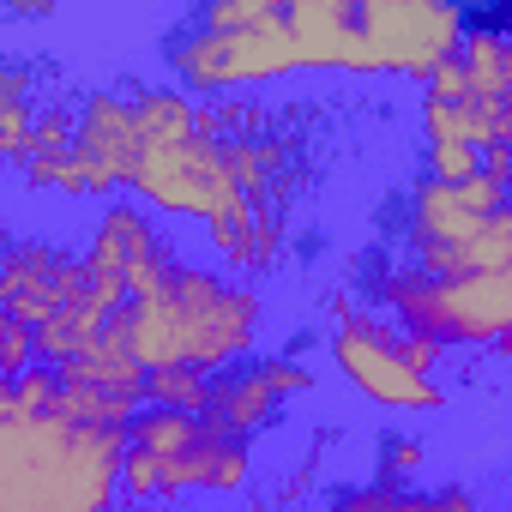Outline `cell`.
Here are the masks:
<instances>
[{
    "label": "cell",
    "instance_id": "cell-1",
    "mask_svg": "<svg viewBox=\"0 0 512 512\" xmlns=\"http://www.w3.org/2000/svg\"><path fill=\"white\" fill-rule=\"evenodd\" d=\"M109 338L127 344V356L157 374V368H199V374H229L241 362L260 356L266 338V290L247 284L235 272L181 260L151 278L145 290L127 296L121 320L109 326Z\"/></svg>",
    "mask_w": 512,
    "mask_h": 512
},
{
    "label": "cell",
    "instance_id": "cell-2",
    "mask_svg": "<svg viewBox=\"0 0 512 512\" xmlns=\"http://www.w3.org/2000/svg\"><path fill=\"white\" fill-rule=\"evenodd\" d=\"M362 290L404 332H422L446 350H512V272L428 278L410 260H374Z\"/></svg>",
    "mask_w": 512,
    "mask_h": 512
},
{
    "label": "cell",
    "instance_id": "cell-3",
    "mask_svg": "<svg viewBox=\"0 0 512 512\" xmlns=\"http://www.w3.org/2000/svg\"><path fill=\"white\" fill-rule=\"evenodd\" d=\"M398 338H404L398 320L380 314L368 296H350V290L326 296V356L344 374V386L386 416H440L452 392L434 374H416Z\"/></svg>",
    "mask_w": 512,
    "mask_h": 512
},
{
    "label": "cell",
    "instance_id": "cell-4",
    "mask_svg": "<svg viewBox=\"0 0 512 512\" xmlns=\"http://www.w3.org/2000/svg\"><path fill=\"white\" fill-rule=\"evenodd\" d=\"M157 61L169 73V85H181L187 97L199 103H217V97H235V91H260V85H284L296 73H308V49L302 37L290 31V7L260 25V31H235V37H217V31H199L193 13L157 43Z\"/></svg>",
    "mask_w": 512,
    "mask_h": 512
},
{
    "label": "cell",
    "instance_id": "cell-5",
    "mask_svg": "<svg viewBox=\"0 0 512 512\" xmlns=\"http://www.w3.org/2000/svg\"><path fill=\"white\" fill-rule=\"evenodd\" d=\"M127 440L157 464L163 506L187 494H241L253 482V440L217 428L211 416H181V410H139Z\"/></svg>",
    "mask_w": 512,
    "mask_h": 512
},
{
    "label": "cell",
    "instance_id": "cell-6",
    "mask_svg": "<svg viewBox=\"0 0 512 512\" xmlns=\"http://www.w3.org/2000/svg\"><path fill=\"white\" fill-rule=\"evenodd\" d=\"M133 157H139V103H133V85H91L79 91V139H73V157L55 169V181L43 187V199H121L127 193V175H133Z\"/></svg>",
    "mask_w": 512,
    "mask_h": 512
},
{
    "label": "cell",
    "instance_id": "cell-7",
    "mask_svg": "<svg viewBox=\"0 0 512 512\" xmlns=\"http://www.w3.org/2000/svg\"><path fill=\"white\" fill-rule=\"evenodd\" d=\"M356 25L380 73L428 85L464 49L470 7H452V0H356Z\"/></svg>",
    "mask_w": 512,
    "mask_h": 512
},
{
    "label": "cell",
    "instance_id": "cell-8",
    "mask_svg": "<svg viewBox=\"0 0 512 512\" xmlns=\"http://www.w3.org/2000/svg\"><path fill=\"white\" fill-rule=\"evenodd\" d=\"M314 386H320V374H314V362L302 350H266V356H253V362H241V368L211 380V410L205 416L217 428L241 434V440H260Z\"/></svg>",
    "mask_w": 512,
    "mask_h": 512
},
{
    "label": "cell",
    "instance_id": "cell-9",
    "mask_svg": "<svg viewBox=\"0 0 512 512\" xmlns=\"http://www.w3.org/2000/svg\"><path fill=\"white\" fill-rule=\"evenodd\" d=\"M175 260H181V247L163 235L157 211H145L133 193L103 199L91 211V223H85V266L103 272L109 284H121L127 296L145 290L151 278H163Z\"/></svg>",
    "mask_w": 512,
    "mask_h": 512
},
{
    "label": "cell",
    "instance_id": "cell-10",
    "mask_svg": "<svg viewBox=\"0 0 512 512\" xmlns=\"http://www.w3.org/2000/svg\"><path fill=\"white\" fill-rule=\"evenodd\" d=\"M85 284V247H67L61 235H13L0 260V308L25 326L55 320Z\"/></svg>",
    "mask_w": 512,
    "mask_h": 512
},
{
    "label": "cell",
    "instance_id": "cell-11",
    "mask_svg": "<svg viewBox=\"0 0 512 512\" xmlns=\"http://www.w3.org/2000/svg\"><path fill=\"white\" fill-rule=\"evenodd\" d=\"M290 31L308 49V73H356L380 79L374 49L362 43L356 0H290Z\"/></svg>",
    "mask_w": 512,
    "mask_h": 512
},
{
    "label": "cell",
    "instance_id": "cell-12",
    "mask_svg": "<svg viewBox=\"0 0 512 512\" xmlns=\"http://www.w3.org/2000/svg\"><path fill=\"white\" fill-rule=\"evenodd\" d=\"M49 91H43V61L31 55H0V157L13 169H25L31 157V133H37V115H43Z\"/></svg>",
    "mask_w": 512,
    "mask_h": 512
},
{
    "label": "cell",
    "instance_id": "cell-13",
    "mask_svg": "<svg viewBox=\"0 0 512 512\" xmlns=\"http://www.w3.org/2000/svg\"><path fill=\"white\" fill-rule=\"evenodd\" d=\"M326 512H482L470 482H428V488H398V482H344Z\"/></svg>",
    "mask_w": 512,
    "mask_h": 512
},
{
    "label": "cell",
    "instance_id": "cell-14",
    "mask_svg": "<svg viewBox=\"0 0 512 512\" xmlns=\"http://www.w3.org/2000/svg\"><path fill=\"white\" fill-rule=\"evenodd\" d=\"M428 440L416 428H386L374 440V482H398V488H416L422 470H428Z\"/></svg>",
    "mask_w": 512,
    "mask_h": 512
},
{
    "label": "cell",
    "instance_id": "cell-15",
    "mask_svg": "<svg viewBox=\"0 0 512 512\" xmlns=\"http://www.w3.org/2000/svg\"><path fill=\"white\" fill-rule=\"evenodd\" d=\"M0 416H25V422H43V416H61V374L49 362H37L31 374L0 386Z\"/></svg>",
    "mask_w": 512,
    "mask_h": 512
},
{
    "label": "cell",
    "instance_id": "cell-16",
    "mask_svg": "<svg viewBox=\"0 0 512 512\" xmlns=\"http://www.w3.org/2000/svg\"><path fill=\"white\" fill-rule=\"evenodd\" d=\"M145 404H151V410L205 416V410H211V374H199V368H157V374L145 380Z\"/></svg>",
    "mask_w": 512,
    "mask_h": 512
},
{
    "label": "cell",
    "instance_id": "cell-17",
    "mask_svg": "<svg viewBox=\"0 0 512 512\" xmlns=\"http://www.w3.org/2000/svg\"><path fill=\"white\" fill-rule=\"evenodd\" d=\"M284 7H290V0H211V7L193 13V25H199V31H217V37H235V31L272 25Z\"/></svg>",
    "mask_w": 512,
    "mask_h": 512
},
{
    "label": "cell",
    "instance_id": "cell-18",
    "mask_svg": "<svg viewBox=\"0 0 512 512\" xmlns=\"http://www.w3.org/2000/svg\"><path fill=\"white\" fill-rule=\"evenodd\" d=\"M422 175L446 181V187H464L470 175H482V151L476 145H422Z\"/></svg>",
    "mask_w": 512,
    "mask_h": 512
},
{
    "label": "cell",
    "instance_id": "cell-19",
    "mask_svg": "<svg viewBox=\"0 0 512 512\" xmlns=\"http://www.w3.org/2000/svg\"><path fill=\"white\" fill-rule=\"evenodd\" d=\"M43 356H37V326H25V320H13V314H0V374L7 380H19V374H31Z\"/></svg>",
    "mask_w": 512,
    "mask_h": 512
},
{
    "label": "cell",
    "instance_id": "cell-20",
    "mask_svg": "<svg viewBox=\"0 0 512 512\" xmlns=\"http://www.w3.org/2000/svg\"><path fill=\"white\" fill-rule=\"evenodd\" d=\"M422 97H440V103H464V97H470V79H464V61L452 55V61H446V67H440V73H434V79L422 85Z\"/></svg>",
    "mask_w": 512,
    "mask_h": 512
},
{
    "label": "cell",
    "instance_id": "cell-21",
    "mask_svg": "<svg viewBox=\"0 0 512 512\" xmlns=\"http://www.w3.org/2000/svg\"><path fill=\"white\" fill-rule=\"evenodd\" d=\"M127 512H175V506H127Z\"/></svg>",
    "mask_w": 512,
    "mask_h": 512
},
{
    "label": "cell",
    "instance_id": "cell-22",
    "mask_svg": "<svg viewBox=\"0 0 512 512\" xmlns=\"http://www.w3.org/2000/svg\"><path fill=\"white\" fill-rule=\"evenodd\" d=\"M506 512H512V500H506Z\"/></svg>",
    "mask_w": 512,
    "mask_h": 512
}]
</instances>
